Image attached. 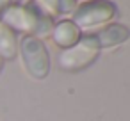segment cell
Returning <instances> with one entry per match:
<instances>
[{
  "label": "cell",
  "mask_w": 130,
  "mask_h": 121,
  "mask_svg": "<svg viewBox=\"0 0 130 121\" xmlns=\"http://www.w3.org/2000/svg\"><path fill=\"white\" fill-rule=\"evenodd\" d=\"M32 4L45 13L46 16H50L52 20L57 16H66V14H73V11L77 9V0H32Z\"/></svg>",
  "instance_id": "7"
},
{
  "label": "cell",
  "mask_w": 130,
  "mask_h": 121,
  "mask_svg": "<svg viewBox=\"0 0 130 121\" xmlns=\"http://www.w3.org/2000/svg\"><path fill=\"white\" fill-rule=\"evenodd\" d=\"M50 38L55 46H59L61 50H66L78 43V39L82 38V32L71 20H61L59 23H54Z\"/></svg>",
  "instance_id": "6"
},
{
  "label": "cell",
  "mask_w": 130,
  "mask_h": 121,
  "mask_svg": "<svg viewBox=\"0 0 130 121\" xmlns=\"http://www.w3.org/2000/svg\"><path fill=\"white\" fill-rule=\"evenodd\" d=\"M89 2H96V0H77V4H89Z\"/></svg>",
  "instance_id": "9"
},
{
  "label": "cell",
  "mask_w": 130,
  "mask_h": 121,
  "mask_svg": "<svg viewBox=\"0 0 130 121\" xmlns=\"http://www.w3.org/2000/svg\"><path fill=\"white\" fill-rule=\"evenodd\" d=\"M18 55V39L16 34L0 22V59L13 61Z\"/></svg>",
  "instance_id": "8"
},
{
  "label": "cell",
  "mask_w": 130,
  "mask_h": 121,
  "mask_svg": "<svg viewBox=\"0 0 130 121\" xmlns=\"http://www.w3.org/2000/svg\"><path fill=\"white\" fill-rule=\"evenodd\" d=\"M2 68H4V61L0 59V71H2Z\"/></svg>",
  "instance_id": "10"
},
{
  "label": "cell",
  "mask_w": 130,
  "mask_h": 121,
  "mask_svg": "<svg viewBox=\"0 0 130 121\" xmlns=\"http://www.w3.org/2000/svg\"><path fill=\"white\" fill-rule=\"evenodd\" d=\"M118 9L112 2L109 0H96V2H89V4H80L75 11H73V23L78 27V30L82 32H91V30H100L102 27L109 25L114 16H116Z\"/></svg>",
  "instance_id": "2"
},
{
  "label": "cell",
  "mask_w": 130,
  "mask_h": 121,
  "mask_svg": "<svg viewBox=\"0 0 130 121\" xmlns=\"http://www.w3.org/2000/svg\"><path fill=\"white\" fill-rule=\"evenodd\" d=\"M0 22L14 34L20 32L23 36H34L41 41L43 38H48L54 29V20L41 13L32 2L7 6L0 13Z\"/></svg>",
  "instance_id": "1"
},
{
  "label": "cell",
  "mask_w": 130,
  "mask_h": 121,
  "mask_svg": "<svg viewBox=\"0 0 130 121\" xmlns=\"http://www.w3.org/2000/svg\"><path fill=\"white\" fill-rule=\"evenodd\" d=\"M91 36L102 52V50H109V48L123 45L130 38V29L126 25H121V23H109Z\"/></svg>",
  "instance_id": "5"
},
{
  "label": "cell",
  "mask_w": 130,
  "mask_h": 121,
  "mask_svg": "<svg viewBox=\"0 0 130 121\" xmlns=\"http://www.w3.org/2000/svg\"><path fill=\"white\" fill-rule=\"evenodd\" d=\"M98 55H100V48L96 46L93 36L87 34V36H82L77 45L66 50H61L57 57V64H59V70L66 73H78L89 68L98 59Z\"/></svg>",
  "instance_id": "3"
},
{
  "label": "cell",
  "mask_w": 130,
  "mask_h": 121,
  "mask_svg": "<svg viewBox=\"0 0 130 121\" xmlns=\"http://www.w3.org/2000/svg\"><path fill=\"white\" fill-rule=\"evenodd\" d=\"M11 2H13V4H20V2H22V0H11Z\"/></svg>",
  "instance_id": "11"
},
{
  "label": "cell",
  "mask_w": 130,
  "mask_h": 121,
  "mask_svg": "<svg viewBox=\"0 0 130 121\" xmlns=\"http://www.w3.org/2000/svg\"><path fill=\"white\" fill-rule=\"evenodd\" d=\"M18 50H20L23 68L27 70V73L32 78L43 80L48 77V73H50V54L46 50V45L41 39H38L34 36H23L22 41L18 43Z\"/></svg>",
  "instance_id": "4"
}]
</instances>
